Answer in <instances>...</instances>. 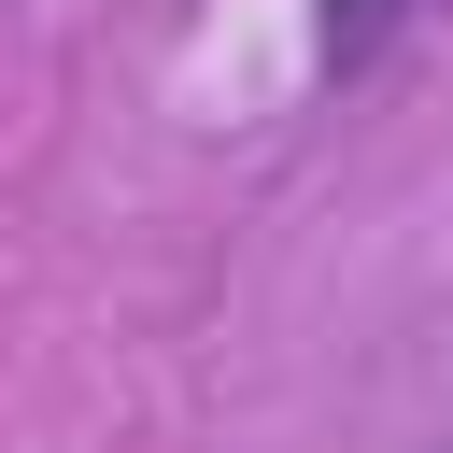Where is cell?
<instances>
[{"mask_svg":"<svg viewBox=\"0 0 453 453\" xmlns=\"http://www.w3.org/2000/svg\"><path fill=\"white\" fill-rule=\"evenodd\" d=\"M396 28H411V0H326V42H311V57H326V85H354Z\"/></svg>","mask_w":453,"mask_h":453,"instance_id":"obj_1","label":"cell"}]
</instances>
